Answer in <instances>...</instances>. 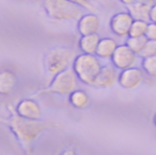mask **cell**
I'll return each instance as SVG.
<instances>
[{"instance_id": "obj_1", "label": "cell", "mask_w": 156, "mask_h": 155, "mask_svg": "<svg viewBox=\"0 0 156 155\" xmlns=\"http://www.w3.org/2000/svg\"><path fill=\"white\" fill-rule=\"evenodd\" d=\"M0 122L5 124L16 138L22 148L30 152L33 143L47 130L56 126L54 122H40L39 120H28L20 117L16 113L7 119L0 118Z\"/></svg>"}, {"instance_id": "obj_2", "label": "cell", "mask_w": 156, "mask_h": 155, "mask_svg": "<svg viewBox=\"0 0 156 155\" xmlns=\"http://www.w3.org/2000/svg\"><path fill=\"white\" fill-rule=\"evenodd\" d=\"M100 58L95 54H85L76 56L72 69L75 72L78 79L85 85L93 86L95 79L101 69Z\"/></svg>"}, {"instance_id": "obj_3", "label": "cell", "mask_w": 156, "mask_h": 155, "mask_svg": "<svg viewBox=\"0 0 156 155\" xmlns=\"http://www.w3.org/2000/svg\"><path fill=\"white\" fill-rule=\"evenodd\" d=\"M43 7L54 22L79 19L83 15L81 7L69 0H43Z\"/></svg>"}, {"instance_id": "obj_4", "label": "cell", "mask_w": 156, "mask_h": 155, "mask_svg": "<svg viewBox=\"0 0 156 155\" xmlns=\"http://www.w3.org/2000/svg\"><path fill=\"white\" fill-rule=\"evenodd\" d=\"M79 79L72 69H67L55 75L50 84L42 90L35 94V97H39L46 94L69 95L78 89Z\"/></svg>"}, {"instance_id": "obj_5", "label": "cell", "mask_w": 156, "mask_h": 155, "mask_svg": "<svg viewBox=\"0 0 156 155\" xmlns=\"http://www.w3.org/2000/svg\"><path fill=\"white\" fill-rule=\"evenodd\" d=\"M76 58V53L73 49L66 47H57L48 50L44 57V66L46 70L56 75L69 69Z\"/></svg>"}, {"instance_id": "obj_6", "label": "cell", "mask_w": 156, "mask_h": 155, "mask_svg": "<svg viewBox=\"0 0 156 155\" xmlns=\"http://www.w3.org/2000/svg\"><path fill=\"white\" fill-rule=\"evenodd\" d=\"M138 55L134 53L126 44L118 45L112 58V65L119 70L134 67Z\"/></svg>"}, {"instance_id": "obj_7", "label": "cell", "mask_w": 156, "mask_h": 155, "mask_svg": "<svg viewBox=\"0 0 156 155\" xmlns=\"http://www.w3.org/2000/svg\"><path fill=\"white\" fill-rule=\"evenodd\" d=\"M133 20L134 18L129 11L119 12L111 18L110 28L112 32L117 37H128Z\"/></svg>"}, {"instance_id": "obj_8", "label": "cell", "mask_w": 156, "mask_h": 155, "mask_svg": "<svg viewBox=\"0 0 156 155\" xmlns=\"http://www.w3.org/2000/svg\"><path fill=\"white\" fill-rule=\"evenodd\" d=\"M144 80V72L143 69L132 67L121 71L118 76V83L125 90H133L138 88Z\"/></svg>"}, {"instance_id": "obj_9", "label": "cell", "mask_w": 156, "mask_h": 155, "mask_svg": "<svg viewBox=\"0 0 156 155\" xmlns=\"http://www.w3.org/2000/svg\"><path fill=\"white\" fill-rule=\"evenodd\" d=\"M16 113L28 120H40L42 118L41 107L32 99H25L19 101L16 107Z\"/></svg>"}, {"instance_id": "obj_10", "label": "cell", "mask_w": 156, "mask_h": 155, "mask_svg": "<svg viewBox=\"0 0 156 155\" xmlns=\"http://www.w3.org/2000/svg\"><path fill=\"white\" fill-rule=\"evenodd\" d=\"M118 76L117 69L112 64L102 66L95 79L93 86L99 88H110L117 82Z\"/></svg>"}, {"instance_id": "obj_11", "label": "cell", "mask_w": 156, "mask_h": 155, "mask_svg": "<svg viewBox=\"0 0 156 155\" xmlns=\"http://www.w3.org/2000/svg\"><path fill=\"white\" fill-rule=\"evenodd\" d=\"M101 28V21L93 13L83 14L78 21V31L81 36L98 33Z\"/></svg>"}, {"instance_id": "obj_12", "label": "cell", "mask_w": 156, "mask_h": 155, "mask_svg": "<svg viewBox=\"0 0 156 155\" xmlns=\"http://www.w3.org/2000/svg\"><path fill=\"white\" fill-rule=\"evenodd\" d=\"M17 86L16 75L9 70L4 69L0 71V95L8 96L15 92Z\"/></svg>"}, {"instance_id": "obj_13", "label": "cell", "mask_w": 156, "mask_h": 155, "mask_svg": "<svg viewBox=\"0 0 156 155\" xmlns=\"http://www.w3.org/2000/svg\"><path fill=\"white\" fill-rule=\"evenodd\" d=\"M154 3L155 0H136L135 3L128 6V11L134 19L148 21L150 9Z\"/></svg>"}, {"instance_id": "obj_14", "label": "cell", "mask_w": 156, "mask_h": 155, "mask_svg": "<svg viewBox=\"0 0 156 155\" xmlns=\"http://www.w3.org/2000/svg\"><path fill=\"white\" fill-rule=\"evenodd\" d=\"M118 47V43L115 39L112 37L101 38L95 55L103 59L111 58Z\"/></svg>"}, {"instance_id": "obj_15", "label": "cell", "mask_w": 156, "mask_h": 155, "mask_svg": "<svg viewBox=\"0 0 156 155\" xmlns=\"http://www.w3.org/2000/svg\"><path fill=\"white\" fill-rule=\"evenodd\" d=\"M100 40L101 37L98 33L81 36L79 41V48L82 53L95 54Z\"/></svg>"}, {"instance_id": "obj_16", "label": "cell", "mask_w": 156, "mask_h": 155, "mask_svg": "<svg viewBox=\"0 0 156 155\" xmlns=\"http://www.w3.org/2000/svg\"><path fill=\"white\" fill-rule=\"evenodd\" d=\"M69 101L70 105L78 110H83L90 104V99L88 93L82 90H75L69 95Z\"/></svg>"}, {"instance_id": "obj_17", "label": "cell", "mask_w": 156, "mask_h": 155, "mask_svg": "<svg viewBox=\"0 0 156 155\" xmlns=\"http://www.w3.org/2000/svg\"><path fill=\"white\" fill-rule=\"evenodd\" d=\"M148 39L145 36L142 37H128L126 40V45L137 55H139L144 48Z\"/></svg>"}, {"instance_id": "obj_18", "label": "cell", "mask_w": 156, "mask_h": 155, "mask_svg": "<svg viewBox=\"0 0 156 155\" xmlns=\"http://www.w3.org/2000/svg\"><path fill=\"white\" fill-rule=\"evenodd\" d=\"M148 22L142 19H134L132 26L130 28L129 36L128 37H142L145 36L147 27H148Z\"/></svg>"}, {"instance_id": "obj_19", "label": "cell", "mask_w": 156, "mask_h": 155, "mask_svg": "<svg viewBox=\"0 0 156 155\" xmlns=\"http://www.w3.org/2000/svg\"><path fill=\"white\" fill-rule=\"evenodd\" d=\"M142 68L147 76L151 78H156V55L143 58Z\"/></svg>"}, {"instance_id": "obj_20", "label": "cell", "mask_w": 156, "mask_h": 155, "mask_svg": "<svg viewBox=\"0 0 156 155\" xmlns=\"http://www.w3.org/2000/svg\"><path fill=\"white\" fill-rule=\"evenodd\" d=\"M156 55V40H148L143 51L138 55L140 58H144Z\"/></svg>"}, {"instance_id": "obj_21", "label": "cell", "mask_w": 156, "mask_h": 155, "mask_svg": "<svg viewBox=\"0 0 156 155\" xmlns=\"http://www.w3.org/2000/svg\"><path fill=\"white\" fill-rule=\"evenodd\" d=\"M69 1L78 5L81 8L87 9L90 11H95L96 10V8L93 6V5L90 2V0H69Z\"/></svg>"}, {"instance_id": "obj_22", "label": "cell", "mask_w": 156, "mask_h": 155, "mask_svg": "<svg viewBox=\"0 0 156 155\" xmlns=\"http://www.w3.org/2000/svg\"><path fill=\"white\" fill-rule=\"evenodd\" d=\"M145 37L148 40H156V23H149Z\"/></svg>"}, {"instance_id": "obj_23", "label": "cell", "mask_w": 156, "mask_h": 155, "mask_svg": "<svg viewBox=\"0 0 156 155\" xmlns=\"http://www.w3.org/2000/svg\"><path fill=\"white\" fill-rule=\"evenodd\" d=\"M149 20L153 23H156V3H154L151 9H150V13H149Z\"/></svg>"}, {"instance_id": "obj_24", "label": "cell", "mask_w": 156, "mask_h": 155, "mask_svg": "<svg viewBox=\"0 0 156 155\" xmlns=\"http://www.w3.org/2000/svg\"><path fill=\"white\" fill-rule=\"evenodd\" d=\"M123 5H127V6H129V5H133V3H135V1L136 0H120Z\"/></svg>"}, {"instance_id": "obj_25", "label": "cell", "mask_w": 156, "mask_h": 155, "mask_svg": "<svg viewBox=\"0 0 156 155\" xmlns=\"http://www.w3.org/2000/svg\"><path fill=\"white\" fill-rule=\"evenodd\" d=\"M154 125H155L156 127V113L154 114Z\"/></svg>"}]
</instances>
